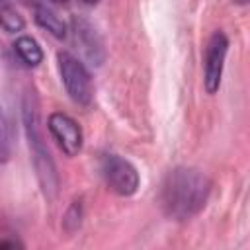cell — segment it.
Returning a JSON list of instances; mask_svg holds the SVG:
<instances>
[{"label":"cell","mask_w":250,"mask_h":250,"mask_svg":"<svg viewBox=\"0 0 250 250\" xmlns=\"http://www.w3.org/2000/svg\"><path fill=\"white\" fill-rule=\"evenodd\" d=\"M209 191V184L205 176L197 170L178 168L168 176L164 186V205L170 215L178 219H186L201 209Z\"/></svg>","instance_id":"1"},{"label":"cell","mask_w":250,"mask_h":250,"mask_svg":"<svg viewBox=\"0 0 250 250\" xmlns=\"http://www.w3.org/2000/svg\"><path fill=\"white\" fill-rule=\"evenodd\" d=\"M57 64H59L61 80H62L64 90L70 96V100L78 105H88L94 96V86H92L90 72L86 70L82 61L66 51H59Z\"/></svg>","instance_id":"2"},{"label":"cell","mask_w":250,"mask_h":250,"mask_svg":"<svg viewBox=\"0 0 250 250\" xmlns=\"http://www.w3.org/2000/svg\"><path fill=\"white\" fill-rule=\"evenodd\" d=\"M25 129H27V137H29V148L33 152V164L37 170V176L41 180V186L47 191H51V195L57 191V174H55V166L53 160L49 156V150L43 146L39 129H37V111L35 107L25 105Z\"/></svg>","instance_id":"3"},{"label":"cell","mask_w":250,"mask_h":250,"mask_svg":"<svg viewBox=\"0 0 250 250\" xmlns=\"http://www.w3.org/2000/svg\"><path fill=\"white\" fill-rule=\"evenodd\" d=\"M102 172L105 178V184L109 186L111 191H115L117 195H133L139 188V172L137 168L117 156V154H107L102 162Z\"/></svg>","instance_id":"4"},{"label":"cell","mask_w":250,"mask_h":250,"mask_svg":"<svg viewBox=\"0 0 250 250\" xmlns=\"http://www.w3.org/2000/svg\"><path fill=\"white\" fill-rule=\"evenodd\" d=\"M229 51V39L223 31H215L213 37L207 43L205 51V76L203 84L209 94H215L221 86V76H223V66Z\"/></svg>","instance_id":"5"},{"label":"cell","mask_w":250,"mask_h":250,"mask_svg":"<svg viewBox=\"0 0 250 250\" xmlns=\"http://www.w3.org/2000/svg\"><path fill=\"white\" fill-rule=\"evenodd\" d=\"M47 127L66 156H76L82 150V129L70 115L55 111L49 115Z\"/></svg>","instance_id":"6"},{"label":"cell","mask_w":250,"mask_h":250,"mask_svg":"<svg viewBox=\"0 0 250 250\" xmlns=\"http://www.w3.org/2000/svg\"><path fill=\"white\" fill-rule=\"evenodd\" d=\"M72 27H74V41L80 45V49L86 53V57L92 61V64H100V59L96 57V49H100V43L96 41L98 37H96L94 29L82 20H74Z\"/></svg>","instance_id":"7"},{"label":"cell","mask_w":250,"mask_h":250,"mask_svg":"<svg viewBox=\"0 0 250 250\" xmlns=\"http://www.w3.org/2000/svg\"><path fill=\"white\" fill-rule=\"evenodd\" d=\"M35 21H37V25L47 29L53 37H57V39L66 37V23L62 21V18H59L51 8H47L43 4L35 6Z\"/></svg>","instance_id":"8"},{"label":"cell","mask_w":250,"mask_h":250,"mask_svg":"<svg viewBox=\"0 0 250 250\" xmlns=\"http://www.w3.org/2000/svg\"><path fill=\"white\" fill-rule=\"evenodd\" d=\"M14 51L25 66H37L43 61V51H41L39 43L29 35L18 37L16 43H14Z\"/></svg>","instance_id":"9"},{"label":"cell","mask_w":250,"mask_h":250,"mask_svg":"<svg viewBox=\"0 0 250 250\" xmlns=\"http://www.w3.org/2000/svg\"><path fill=\"white\" fill-rule=\"evenodd\" d=\"M0 25H2L4 31L16 33V31H21L23 29L25 21H23V18L12 6H6V8L0 10Z\"/></svg>","instance_id":"10"},{"label":"cell","mask_w":250,"mask_h":250,"mask_svg":"<svg viewBox=\"0 0 250 250\" xmlns=\"http://www.w3.org/2000/svg\"><path fill=\"white\" fill-rule=\"evenodd\" d=\"M8 152H10V127L0 105V158H6Z\"/></svg>","instance_id":"11"},{"label":"cell","mask_w":250,"mask_h":250,"mask_svg":"<svg viewBox=\"0 0 250 250\" xmlns=\"http://www.w3.org/2000/svg\"><path fill=\"white\" fill-rule=\"evenodd\" d=\"M14 246H18V242H14V240H0V248H14Z\"/></svg>","instance_id":"12"},{"label":"cell","mask_w":250,"mask_h":250,"mask_svg":"<svg viewBox=\"0 0 250 250\" xmlns=\"http://www.w3.org/2000/svg\"><path fill=\"white\" fill-rule=\"evenodd\" d=\"M6 6H10V2H8V0H0V10L6 8Z\"/></svg>","instance_id":"13"},{"label":"cell","mask_w":250,"mask_h":250,"mask_svg":"<svg viewBox=\"0 0 250 250\" xmlns=\"http://www.w3.org/2000/svg\"><path fill=\"white\" fill-rule=\"evenodd\" d=\"M51 2H55V4H66L68 0H51Z\"/></svg>","instance_id":"14"},{"label":"cell","mask_w":250,"mask_h":250,"mask_svg":"<svg viewBox=\"0 0 250 250\" xmlns=\"http://www.w3.org/2000/svg\"><path fill=\"white\" fill-rule=\"evenodd\" d=\"M236 2H240V4H246V0H236Z\"/></svg>","instance_id":"15"},{"label":"cell","mask_w":250,"mask_h":250,"mask_svg":"<svg viewBox=\"0 0 250 250\" xmlns=\"http://www.w3.org/2000/svg\"><path fill=\"white\" fill-rule=\"evenodd\" d=\"M0 55H2V45H0Z\"/></svg>","instance_id":"16"}]
</instances>
